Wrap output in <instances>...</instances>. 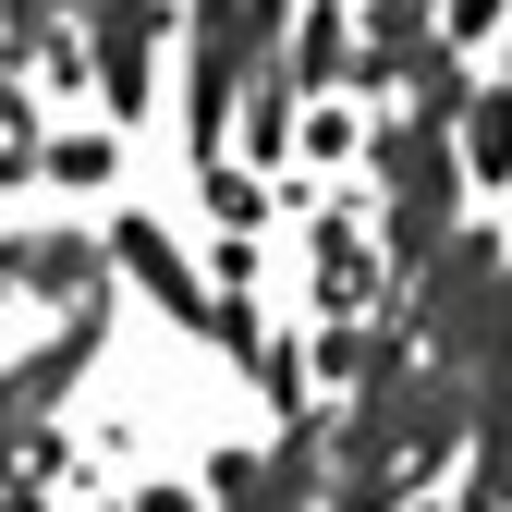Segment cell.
Wrapping results in <instances>:
<instances>
[{
	"label": "cell",
	"mask_w": 512,
	"mask_h": 512,
	"mask_svg": "<svg viewBox=\"0 0 512 512\" xmlns=\"http://www.w3.org/2000/svg\"><path fill=\"white\" fill-rule=\"evenodd\" d=\"M98 342H110V281H86L74 305H61V330L37 342V354H13V378H0V476L25 464V439L74 403V378L98 366Z\"/></svg>",
	"instance_id": "6da1fadb"
},
{
	"label": "cell",
	"mask_w": 512,
	"mask_h": 512,
	"mask_svg": "<svg viewBox=\"0 0 512 512\" xmlns=\"http://www.w3.org/2000/svg\"><path fill=\"white\" fill-rule=\"evenodd\" d=\"M98 256H110V269L135 281L159 317H171V330H220V293H208V269H196V256H183L159 220H135V208H122V220L98 232Z\"/></svg>",
	"instance_id": "7a4b0ae2"
},
{
	"label": "cell",
	"mask_w": 512,
	"mask_h": 512,
	"mask_svg": "<svg viewBox=\"0 0 512 512\" xmlns=\"http://www.w3.org/2000/svg\"><path fill=\"white\" fill-rule=\"evenodd\" d=\"M86 61H98L110 122H147L159 110V0H86Z\"/></svg>",
	"instance_id": "3957f363"
},
{
	"label": "cell",
	"mask_w": 512,
	"mask_h": 512,
	"mask_svg": "<svg viewBox=\"0 0 512 512\" xmlns=\"http://www.w3.org/2000/svg\"><path fill=\"white\" fill-rule=\"evenodd\" d=\"M0 281L37 293V305H74L86 281H110V256H98V232H13L0 244Z\"/></svg>",
	"instance_id": "277c9868"
},
{
	"label": "cell",
	"mask_w": 512,
	"mask_h": 512,
	"mask_svg": "<svg viewBox=\"0 0 512 512\" xmlns=\"http://www.w3.org/2000/svg\"><path fill=\"white\" fill-rule=\"evenodd\" d=\"M317 305H330V317L391 305V256H378V232H354V220H317Z\"/></svg>",
	"instance_id": "5b68a950"
},
{
	"label": "cell",
	"mask_w": 512,
	"mask_h": 512,
	"mask_svg": "<svg viewBox=\"0 0 512 512\" xmlns=\"http://www.w3.org/2000/svg\"><path fill=\"white\" fill-rule=\"evenodd\" d=\"M37 183H61V196L122 183V122H61V135H37Z\"/></svg>",
	"instance_id": "8992f818"
},
{
	"label": "cell",
	"mask_w": 512,
	"mask_h": 512,
	"mask_svg": "<svg viewBox=\"0 0 512 512\" xmlns=\"http://www.w3.org/2000/svg\"><path fill=\"white\" fill-rule=\"evenodd\" d=\"M452 159H464L476 183H512V86H488V98L452 110Z\"/></svg>",
	"instance_id": "52a82bcc"
},
{
	"label": "cell",
	"mask_w": 512,
	"mask_h": 512,
	"mask_svg": "<svg viewBox=\"0 0 512 512\" xmlns=\"http://www.w3.org/2000/svg\"><path fill=\"white\" fill-rule=\"evenodd\" d=\"M0 183H37V98L0 74Z\"/></svg>",
	"instance_id": "ba28073f"
},
{
	"label": "cell",
	"mask_w": 512,
	"mask_h": 512,
	"mask_svg": "<svg viewBox=\"0 0 512 512\" xmlns=\"http://www.w3.org/2000/svg\"><path fill=\"white\" fill-rule=\"evenodd\" d=\"M244 378H256V391H269L281 415H305V354H293V342H269V330H256V354H244Z\"/></svg>",
	"instance_id": "9c48e42d"
},
{
	"label": "cell",
	"mask_w": 512,
	"mask_h": 512,
	"mask_svg": "<svg viewBox=\"0 0 512 512\" xmlns=\"http://www.w3.org/2000/svg\"><path fill=\"white\" fill-rule=\"evenodd\" d=\"M196 171H208V208H220V232H256V220H269V196L244 183V159H196Z\"/></svg>",
	"instance_id": "30bf717a"
},
{
	"label": "cell",
	"mask_w": 512,
	"mask_h": 512,
	"mask_svg": "<svg viewBox=\"0 0 512 512\" xmlns=\"http://www.w3.org/2000/svg\"><path fill=\"white\" fill-rule=\"evenodd\" d=\"M293 147H305V159H354V110H330V98H317V110H305V135H293Z\"/></svg>",
	"instance_id": "8fae6325"
},
{
	"label": "cell",
	"mask_w": 512,
	"mask_h": 512,
	"mask_svg": "<svg viewBox=\"0 0 512 512\" xmlns=\"http://www.w3.org/2000/svg\"><path fill=\"white\" fill-rule=\"evenodd\" d=\"M500 13H512V0H439V37H452V49H476Z\"/></svg>",
	"instance_id": "7c38bea8"
},
{
	"label": "cell",
	"mask_w": 512,
	"mask_h": 512,
	"mask_svg": "<svg viewBox=\"0 0 512 512\" xmlns=\"http://www.w3.org/2000/svg\"><path fill=\"white\" fill-rule=\"evenodd\" d=\"M0 512H49V500H37V476H0Z\"/></svg>",
	"instance_id": "4fadbf2b"
},
{
	"label": "cell",
	"mask_w": 512,
	"mask_h": 512,
	"mask_svg": "<svg viewBox=\"0 0 512 512\" xmlns=\"http://www.w3.org/2000/svg\"><path fill=\"white\" fill-rule=\"evenodd\" d=\"M135 512H208V500H196V488H147Z\"/></svg>",
	"instance_id": "5bb4252c"
},
{
	"label": "cell",
	"mask_w": 512,
	"mask_h": 512,
	"mask_svg": "<svg viewBox=\"0 0 512 512\" xmlns=\"http://www.w3.org/2000/svg\"><path fill=\"white\" fill-rule=\"evenodd\" d=\"M0 305H13V281H0Z\"/></svg>",
	"instance_id": "9a60e30c"
}]
</instances>
